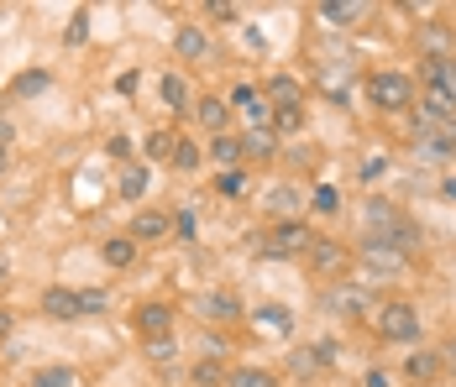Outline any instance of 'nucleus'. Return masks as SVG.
Returning a JSON list of instances; mask_svg holds the SVG:
<instances>
[{"label": "nucleus", "mask_w": 456, "mask_h": 387, "mask_svg": "<svg viewBox=\"0 0 456 387\" xmlns=\"http://www.w3.org/2000/svg\"><path fill=\"white\" fill-rule=\"evenodd\" d=\"M362 220H367V241H388V246H399V252H414V225H410V215H404L394 199L367 194Z\"/></svg>", "instance_id": "obj_1"}, {"label": "nucleus", "mask_w": 456, "mask_h": 387, "mask_svg": "<svg viewBox=\"0 0 456 387\" xmlns=\"http://www.w3.org/2000/svg\"><path fill=\"white\" fill-rule=\"evenodd\" d=\"M352 272H362L357 283H394V278L410 272V252H399L388 241H362L352 252Z\"/></svg>", "instance_id": "obj_2"}, {"label": "nucleus", "mask_w": 456, "mask_h": 387, "mask_svg": "<svg viewBox=\"0 0 456 387\" xmlns=\"http://www.w3.org/2000/svg\"><path fill=\"white\" fill-rule=\"evenodd\" d=\"M320 309L341 314V319H367V314H378V294L367 283H357V278H341V283H330L320 294Z\"/></svg>", "instance_id": "obj_3"}, {"label": "nucleus", "mask_w": 456, "mask_h": 387, "mask_svg": "<svg viewBox=\"0 0 456 387\" xmlns=\"http://www.w3.org/2000/svg\"><path fill=\"white\" fill-rule=\"evenodd\" d=\"M378 335L388 345H414L419 341V309L404 299H394V303H378Z\"/></svg>", "instance_id": "obj_4"}, {"label": "nucleus", "mask_w": 456, "mask_h": 387, "mask_svg": "<svg viewBox=\"0 0 456 387\" xmlns=\"http://www.w3.org/2000/svg\"><path fill=\"white\" fill-rule=\"evenodd\" d=\"M305 262H310V272H320L325 283L352 278V246H341V241H330V236H315L310 252H305Z\"/></svg>", "instance_id": "obj_5"}, {"label": "nucleus", "mask_w": 456, "mask_h": 387, "mask_svg": "<svg viewBox=\"0 0 456 387\" xmlns=\"http://www.w3.org/2000/svg\"><path fill=\"white\" fill-rule=\"evenodd\" d=\"M367 100H372L378 110H410L414 85L404 74H372V79H367Z\"/></svg>", "instance_id": "obj_6"}, {"label": "nucleus", "mask_w": 456, "mask_h": 387, "mask_svg": "<svg viewBox=\"0 0 456 387\" xmlns=\"http://www.w3.org/2000/svg\"><path fill=\"white\" fill-rule=\"evenodd\" d=\"M310 241H315V230H310L305 220H278L263 246H268L273 257H305V252H310Z\"/></svg>", "instance_id": "obj_7"}, {"label": "nucleus", "mask_w": 456, "mask_h": 387, "mask_svg": "<svg viewBox=\"0 0 456 387\" xmlns=\"http://www.w3.org/2000/svg\"><path fill=\"white\" fill-rule=\"evenodd\" d=\"M231 110H241L247 131H252V126H257V131L273 126V105H268V94H263V89H252V85H241L236 94H231Z\"/></svg>", "instance_id": "obj_8"}, {"label": "nucleus", "mask_w": 456, "mask_h": 387, "mask_svg": "<svg viewBox=\"0 0 456 387\" xmlns=\"http://www.w3.org/2000/svg\"><path fill=\"white\" fill-rule=\"evenodd\" d=\"M452 121H456V94H446V89H419V131L452 126Z\"/></svg>", "instance_id": "obj_9"}, {"label": "nucleus", "mask_w": 456, "mask_h": 387, "mask_svg": "<svg viewBox=\"0 0 456 387\" xmlns=\"http://www.w3.org/2000/svg\"><path fill=\"white\" fill-rule=\"evenodd\" d=\"M456 147L446 126H430V131H414V163H452Z\"/></svg>", "instance_id": "obj_10"}, {"label": "nucleus", "mask_w": 456, "mask_h": 387, "mask_svg": "<svg viewBox=\"0 0 456 387\" xmlns=\"http://www.w3.org/2000/svg\"><path fill=\"white\" fill-rule=\"evenodd\" d=\"M200 314H205V319H216V325H231V319H241L247 309H241V299H236L231 288H210V294L200 299Z\"/></svg>", "instance_id": "obj_11"}, {"label": "nucleus", "mask_w": 456, "mask_h": 387, "mask_svg": "<svg viewBox=\"0 0 456 387\" xmlns=\"http://www.w3.org/2000/svg\"><path fill=\"white\" fill-rule=\"evenodd\" d=\"M194 121L210 131V136H226L231 131V105L216 100V94H205V100H194Z\"/></svg>", "instance_id": "obj_12"}, {"label": "nucleus", "mask_w": 456, "mask_h": 387, "mask_svg": "<svg viewBox=\"0 0 456 387\" xmlns=\"http://www.w3.org/2000/svg\"><path fill=\"white\" fill-rule=\"evenodd\" d=\"M43 314H47V319H58V325L85 319V314H79V294H74V288H47V294H43Z\"/></svg>", "instance_id": "obj_13"}, {"label": "nucleus", "mask_w": 456, "mask_h": 387, "mask_svg": "<svg viewBox=\"0 0 456 387\" xmlns=\"http://www.w3.org/2000/svg\"><path fill=\"white\" fill-rule=\"evenodd\" d=\"M137 325L147 330V341H163V335H174V309L168 303H142Z\"/></svg>", "instance_id": "obj_14"}, {"label": "nucleus", "mask_w": 456, "mask_h": 387, "mask_svg": "<svg viewBox=\"0 0 456 387\" xmlns=\"http://www.w3.org/2000/svg\"><path fill=\"white\" fill-rule=\"evenodd\" d=\"M268 210H273L278 220H299V210H305V189L273 183V189H268Z\"/></svg>", "instance_id": "obj_15"}, {"label": "nucleus", "mask_w": 456, "mask_h": 387, "mask_svg": "<svg viewBox=\"0 0 456 387\" xmlns=\"http://www.w3.org/2000/svg\"><path fill=\"white\" fill-rule=\"evenodd\" d=\"M174 52H179L183 63H200V58L210 52V37H205V27H200V21L179 27V37H174Z\"/></svg>", "instance_id": "obj_16"}, {"label": "nucleus", "mask_w": 456, "mask_h": 387, "mask_svg": "<svg viewBox=\"0 0 456 387\" xmlns=\"http://www.w3.org/2000/svg\"><path fill=\"white\" fill-rule=\"evenodd\" d=\"M425 63V89H446L456 94V58L452 52H441V58H419Z\"/></svg>", "instance_id": "obj_17"}, {"label": "nucleus", "mask_w": 456, "mask_h": 387, "mask_svg": "<svg viewBox=\"0 0 456 387\" xmlns=\"http://www.w3.org/2000/svg\"><path fill=\"white\" fill-rule=\"evenodd\" d=\"M404 372H410V383L414 387H430L446 367H441V351H414L410 361H404Z\"/></svg>", "instance_id": "obj_18"}, {"label": "nucleus", "mask_w": 456, "mask_h": 387, "mask_svg": "<svg viewBox=\"0 0 456 387\" xmlns=\"http://www.w3.org/2000/svg\"><path fill=\"white\" fill-rule=\"evenodd\" d=\"M268 105L278 100V110H305V89H299V79H289V74H278V79H268Z\"/></svg>", "instance_id": "obj_19"}, {"label": "nucleus", "mask_w": 456, "mask_h": 387, "mask_svg": "<svg viewBox=\"0 0 456 387\" xmlns=\"http://www.w3.org/2000/svg\"><path fill=\"white\" fill-rule=\"evenodd\" d=\"M320 16H325L330 27H357V21L367 16V5H362V0H325V5H320Z\"/></svg>", "instance_id": "obj_20"}, {"label": "nucleus", "mask_w": 456, "mask_h": 387, "mask_svg": "<svg viewBox=\"0 0 456 387\" xmlns=\"http://www.w3.org/2000/svg\"><path fill=\"white\" fill-rule=\"evenodd\" d=\"M210 163H221V168H241V163H247V152H241V136H210Z\"/></svg>", "instance_id": "obj_21"}, {"label": "nucleus", "mask_w": 456, "mask_h": 387, "mask_svg": "<svg viewBox=\"0 0 456 387\" xmlns=\"http://www.w3.org/2000/svg\"><path fill=\"white\" fill-rule=\"evenodd\" d=\"M163 236H168V215L163 210H142L132 220V241H163Z\"/></svg>", "instance_id": "obj_22"}, {"label": "nucleus", "mask_w": 456, "mask_h": 387, "mask_svg": "<svg viewBox=\"0 0 456 387\" xmlns=\"http://www.w3.org/2000/svg\"><path fill=\"white\" fill-rule=\"evenodd\" d=\"M100 257L110 262V267H132V262H137V241H132V236H110V241L100 246Z\"/></svg>", "instance_id": "obj_23"}, {"label": "nucleus", "mask_w": 456, "mask_h": 387, "mask_svg": "<svg viewBox=\"0 0 456 387\" xmlns=\"http://www.w3.org/2000/svg\"><path fill=\"white\" fill-rule=\"evenodd\" d=\"M158 94H163L168 110H189V85H183V74H163V79H158Z\"/></svg>", "instance_id": "obj_24"}, {"label": "nucleus", "mask_w": 456, "mask_h": 387, "mask_svg": "<svg viewBox=\"0 0 456 387\" xmlns=\"http://www.w3.org/2000/svg\"><path fill=\"white\" fill-rule=\"evenodd\" d=\"M226 387H278V377L268 367H236V372H226Z\"/></svg>", "instance_id": "obj_25"}, {"label": "nucleus", "mask_w": 456, "mask_h": 387, "mask_svg": "<svg viewBox=\"0 0 456 387\" xmlns=\"http://www.w3.org/2000/svg\"><path fill=\"white\" fill-rule=\"evenodd\" d=\"M47 85H53V74H47V69H27V74H16L11 94H16V100H27V94H43Z\"/></svg>", "instance_id": "obj_26"}, {"label": "nucleus", "mask_w": 456, "mask_h": 387, "mask_svg": "<svg viewBox=\"0 0 456 387\" xmlns=\"http://www.w3.org/2000/svg\"><path fill=\"white\" fill-rule=\"evenodd\" d=\"M32 387H79V372H74V367H43V372L32 377Z\"/></svg>", "instance_id": "obj_27"}, {"label": "nucleus", "mask_w": 456, "mask_h": 387, "mask_svg": "<svg viewBox=\"0 0 456 387\" xmlns=\"http://www.w3.org/2000/svg\"><path fill=\"white\" fill-rule=\"evenodd\" d=\"M174 147H179V136H174V131H152V136H147V157H152V163H168V157H174Z\"/></svg>", "instance_id": "obj_28"}, {"label": "nucleus", "mask_w": 456, "mask_h": 387, "mask_svg": "<svg viewBox=\"0 0 456 387\" xmlns=\"http://www.w3.org/2000/svg\"><path fill=\"white\" fill-rule=\"evenodd\" d=\"M289 372H294V377H320L325 367L315 361V351H310V345H299V351L289 356Z\"/></svg>", "instance_id": "obj_29"}, {"label": "nucleus", "mask_w": 456, "mask_h": 387, "mask_svg": "<svg viewBox=\"0 0 456 387\" xmlns=\"http://www.w3.org/2000/svg\"><path fill=\"white\" fill-rule=\"evenodd\" d=\"M142 194H147V168L132 163V168L121 173V199H142Z\"/></svg>", "instance_id": "obj_30"}, {"label": "nucleus", "mask_w": 456, "mask_h": 387, "mask_svg": "<svg viewBox=\"0 0 456 387\" xmlns=\"http://www.w3.org/2000/svg\"><path fill=\"white\" fill-rule=\"evenodd\" d=\"M241 152L263 163V157H273V136H268V131H247V136H241Z\"/></svg>", "instance_id": "obj_31"}, {"label": "nucleus", "mask_w": 456, "mask_h": 387, "mask_svg": "<svg viewBox=\"0 0 456 387\" xmlns=\"http://www.w3.org/2000/svg\"><path fill=\"white\" fill-rule=\"evenodd\" d=\"M216 194H221V199H241V194H247V173L241 168L221 173V178H216Z\"/></svg>", "instance_id": "obj_32"}, {"label": "nucleus", "mask_w": 456, "mask_h": 387, "mask_svg": "<svg viewBox=\"0 0 456 387\" xmlns=\"http://www.w3.org/2000/svg\"><path fill=\"white\" fill-rule=\"evenodd\" d=\"M147 356H152V367H174L179 345H174V335H163V341H147Z\"/></svg>", "instance_id": "obj_33"}, {"label": "nucleus", "mask_w": 456, "mask_h": 387, "mask_svg": "<svg viewBox=\"0 0 456 387\" xmlns=\"http://www.w3.org/2000/svg\"><path fill=\"white\" fill-rule=\"evenodd\" d=\"M174 168H200V147H194V141H189V136H179V147H174Z\"/></svg>", "instance_id": "obj_34"}, {"label": "nucleus", "mask_w": 456, "mask_h": 387, "mask_svg": "<svg viewBox=\"0 0 456 387\" xmlns=\"http://www.w3.org/2000/svg\"><path fill=\"white\" fill-rule=\"evenodd\" d=\"M174 236H179V241H194V236H200V220H194V210H179V215H174Z\"/></svg>", "instance_id": "obj_35"}, {"label": "nucleus", "mask_w": 456, "mask_h": 387, "mask_svg": "<svg viewBox=\"0 0 456 387\" xmlns=\"http://www.w3.org/2000/svg\"><path fill=\"white\" fill-rule=\"evenodd\" d=\"M310 205H315L320 215H336V210H341V194H336V189H315V194H310Z\"/></svg>", "instance_id": "obj_36"}, {"label": "nucleus", "mask_w": 456, "mask_h": 387, "mask_svg": "<svg viewBox=\"0 0 456 387\" xmlns=\"http://www.w3.org/2000/svg\"><path fill=\"white\" fill-rule=\"evenodd\" d=\"M257 319L268 325V330H289L294 319H289V309H278V303H268V309H257Z\"/></svg>", "instance_id": "obj_37"}, {"label": "nucleus", "mask_w": 456, "mask_h": 387, "mask_svg": "<svg viewBox=\"0 0 456 387\" xmlns=\"http://www.w3.org/2000/svg\"><path fill=\"white\" fill-rule=\"evenodd\" d=\"M100 309H110V294H100V288L79 294V314H100Z\"/></svg>", "instance_id": "obj_38"}, {"label": "nucleus", "mask_w": 456, "mask_h": 387, "mask_svg": "<svg viewBox=\"0 0 456 387\" xmlns=\"http://www.w3.org/2000/svg\"><path fill=\"white\" fill-rule=\"evenodd\" d=\"M194 383L216 387V383H226V377H221V367H216V361H200V367H194Z\"/></svg>", "instance_id": "obj_39"}, {"label": "nucleus", "mask_w": 456, "mask_h": 387, "mask_svg": "<svg viewBox=\"0 0 456 387\" xmlns=\"http://www.w3.org/2000/svg\"><path fill=\"white\" fill-rule=\"evenodd\" d=\"M383 173H388V157L378 152V157H367V163H362V183H372V178H383Z\"/></svg>", "instance_id": "obj_40"}, {"label": "nucleus", "mask_w": 456, "mask_h": 387, "mask_svg": "<svg viewBox=\"0 0 456 387\" xmlns=\"http://www.w3.org/2000/svg\"><path fill=\"white\" fill-rule=\"evenodd\" d=\"M299 121H305V110H273V126L278 131H294Z\"/></svg>", "instance_id": "obj_41"}, {"label": "nucleus", "mask_w": 456, "mask_h": 387, "mask_svg": "<svg viewBox=\"0 0 456 387\" xmlns=\"http://www.w3.org/2000/svg\"><path fill=\"white\" fill-rule=\"evenodd\" d=\"M310 351H315V361H320V367H330V361L341 356V351H336V341H315Z\"/></svg>", "instance_id": "obj_42"}, {"label": "nucleus", "mask_w": 456, "mask_h": 387, "mask_svg": "<svg viewBox=\"0 0 456 387\" xmlns=\"http://www.w3.org/2000/svg\"><path fill=\"white\" fill-rule=\"evenodd\" d=\"M362 387H394V377H388L383 367H367V372H362Z\"/></svg>", "instance_id": "obj_43"}, {"label": "nucleus", "mask_w": 456, "mask_h": 387, "mask_svg": "<svg viewBox=\"0 0 456 387\" xmlns=\"http://www.w3.org/2000/svg\"><path fill=\"white\" fill-rule=\"evenodd\" d=\"M205 16H210V21H236L241 11H236V5H221V0H216V5H205Z\"/></svg>", "instance_id": "obj_44"}, {"label": "nucleus", "mask_w": 456, "mask_h": 387, "mask_svg": "<svg viewBox=\"0 0 456 387\" xmlns=\"http://www.w3.org/2000/svg\"><path fill=\"white\" fill-rule=\"evenodd\" d=\"M105 152H110V157H132V141H126V136H110Z\"/></svg>", "instance_id": "obj_45"}, {"label": "nucleus", "mask_w": 456, "mask_h": 387, "mask_svg": "<svg viewBox=\"0 0 456 387\" xmlns=\"http://www.w3.org/2000/svg\"><path fill=\"white\" fill-rule=\"evenodd\" d=\"M441 367H446V372H456V341L441 345Z\"/></svg>", "instance_id": "obj_46"}, {"label": "nucleus", "mask_w": 456, "mask_h": 387, "mask_svg": "<svg viewBox=\"0 0 456 387\" xmlns=\"http://www.w3.org/2000/svg\"><path fill=\"white\" fill-rule=\"evenodd\" d=\"M11 330H16V314H11V309H0V341H5Z\"/></svg>", "instance_id": "obj_47"}, {"label": "nucleus", "mask_w": 456, "mask_h": 387, "mask_svg": "<svg viewBox=\"0 0 456 387\" xmlns=\"http://www.w3.org/2000/svg\"><path fill=\"white\" fill-rule=\"evenodd\" d=\"M441 194H446V199H456V178H441Z\"/></svg>", "instance_id": "obj_48"}, {"label": "nucleus", "mask_w": 456, "mask_h": 387, "mask_svg": "<svg viewBox=\"0 0 456 387\" xmlns=\"http://www.w3.org/2000/svg\"><path fill=\"white\" fill-rule=\"evenodd\" d=\"M446 136H452V147H456V121H452V126H446Z\"/></svg>", "instance_id": "obj_49"}, {"label": "nucleus", "mask_w": 456, "mask_h": 387, "mask_svg": "<svg viewBox=\"0 0 456 387\" xmlns=\"http://www.w3.org/2000/svg\"><path fill=\"white\" fill-rule=\"evenodd\" d=\"M5 163H11V157H5V147H0V168H5Z\"/></svg>", "instance_id": "obj_50"}]
</instances>
